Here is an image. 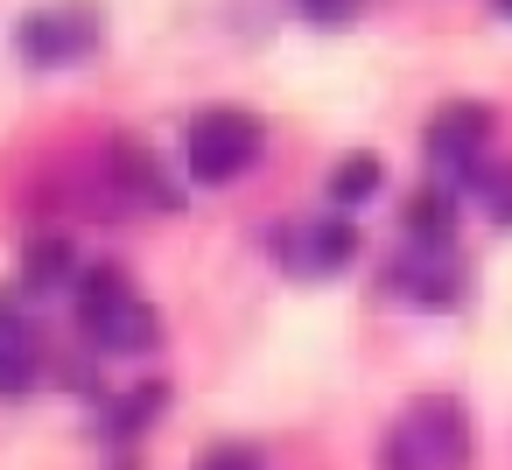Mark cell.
<instances>
[{
    "instance_id": "12",
    "label": "cell",
    "mask_w": 512,
    "mask_h": 470,
    "mask_svg": "<svg viewBox=\"0 0 512 470\" xmlns=\"http://www.w3.org/2000/svg\"><path fill=\"white\" fill-rule=\"evenodd\" d=\"M379 190H386V162H379V155H351V162L330 169V211H344V218H351L358 204H372Z\"/></svg>"
},
{
    "instance_id": "15",
    "label": "cell",
    "mask_w": 512,
    "mask_h": 470,
    "mask_svg": "<svg viewBox=\"0 0 512 470\" xmlns=\"http://www.w3.org/2000/svg\"><path fill=\"white\" fill-rule=\"evenodd\" d=\"M358 8L365 0H295V15L316 22V29H344V22H358Z\"/></svg>"
},
{
    "instance_id": "17",
    "label": "cell",
    "mask_w": 512,
    "mask_h": 470,
    "mask_svg": "<svg viewBox=\"0 0 512 470\" xmlns=\"http://www.w3.org/2000/svg\"><path fill=\"white\" fill-rule=\"evenodd\" d=\"M491 15H505V22H512V0H491Z\"/></svg>"
},
{
    "instance_id": "11",
    "label": "cell",
    "mask_w": 512,
    "mask_h": 470,
    "mask_svg": "<svg viewBox=\"0 0 512 470\" xmlns=\"http://www.w3.org/2000/svg\"><path fill=\"white\" fill-rule=\"evenodd\" d=\"M407 239L456 246V190H449V183H428V190L407 197Z\"/></svg>"
},
{
    "instance_id": "2",
    "label": "cell",
    "mask_w": 512,
    "mask_h": 470,
    "mask_svg": "<svg viewBox=\"0 0 512 470\" xmlns=\"http://www.w3.org/2000/svg\"><path fill=\"white\" fill-rule=\"evenodd\" d=\"M379 470H470V414L456 393H421L393 421Z\"/></svg>"
},
{
    "instance_id": "7",
    "label": "cell",
    "mask_w": 512,
    "mask_h": 470,
    "mask_svg": "<svg viewBox=\"0 0 512 470\" xmlns=\"http://www.w3.org/2000/svg\"><path fill=\"white\" fill-rule=\"evenodd\" d=\"M274 253L288 260V274H344L358 260V225L344 211H316L302 225H281L274 232Z\"/></svg>"
},
{
    "instance_id": "5",
    "label": "cell",
    "mask_w": 512,
    "mask_h": 470,
    "mask_svg": "<svg viewBox=\"0 0 512 470\" xmlns=\"http://www.w3.org/2000/svg\"><path fill=\"white\" fill-rule=\"evenodd\" d=\"M421 148H428V169L463 197V190L484 176V162H491V106H477V99H449V106L428 120Z\"/></svg>"
},
{
    "instance_id": "8",
    "label": "cell",
    "mask_w": 512,
    "mask_h": 470,
    "mask_svg": "<svg viewBox=\"0 0 512 470\" xmlns=\"http://www.w3.org/2000/svg\"><path fill=\"white\" fill-rule=\"evenodd\" d=\"M386 281L414 302V309H456L463 302V260H456V246H428V239H407V253L386 267Z\"/></svg>"
},
{
    "instance_id": "4",
    "label": "cell",
    "mask_w": 512,
    "mask_h": 470,
    "mask_svg": "<svg viewBox=\"0 0 512 470\" xmlns=\"http://www.w3.org/2000/svg\"><path fill=\"white\" fill-rule=\"evenodd\" d=\"M99 36H106V22H99L92 0H50V8H29L15 22V50H22L29 71H71V64H85L99 50Z\"/></svg>"
},
{
    "instance_id": "1",
    "label": "cell",
    "mask_w": 512,
    "mask_h": 470,
    "mask_svg": "<svg viewBox=\"0 0 512 470\" xmlns=\"http://www.w3.org/2000/svg\"><path fill=\"white\" fill-rule=\"evenodd\" d=\"M78 330L106 358H141V351L162 344V316L134 295V281L113 260H99V267L78 274Z\"/></svg>"
},
{
    "instance_id": "13",
    "label": "cell",
    "mask_w": 512,
    "mask_h": 470,
    "mask_svg": "<svg viewBox=\"0 0 512 470\" xmlns=\"http://www.w3.org/2000/svg\"><path fill=\"white\" fill-rule=\"evenodd\" d=\"M22 281H29V288H78V253H71V239H64V232L29 239V253H22Z\"/></svg>"
},
{
    "instance_id": "10",
    "label": "cell",
    "mask_w": 512,
    "mask_h": 470,
    "mask_svg": "<svg viewBox=\"0 0 512 470\" xmlns=\"http://www.w3.org/2000/svg\"><path fill=\"white\" fill-rule=\"evenodd\" d=\"M162 407H169V386H162V379H141L134 393L106 400V414H99V435H106V442H134V435H141V428H148Z\"/></svg>"
},
{
    "instance_id": "3",
    "label": "cell",
    "mask_w": 512,
    "mask_h": 470,
    "mask_svg": "<svg viewBox=\"0 0 512 470\" xmlns=\"http://www.w3.org/2000/svg\"><path fill=\"white\" fill-rule=\"evenodd\" d=\"M260 155H267V127L253 113H239V106H211L183 134V169L197 183H239Z\"/></svg>"
},
{
    "instance_id": "6",
    "label": "cell",
    "mask_w": 512,
    "mask_h": 470,
    "mask_svg": "<svg viewBox=\"0 0 512 470\" xmlns=\"http://www.w3.org/2000/svg\"><path fill=\"white\" fill-rule=\"evenodd\" d=\"M99 183H106V204L113 211H148V218H176L183 211V190L169 183V169L134 134H113L99 148Z\"/></svg>"
},
{
    "instance_id": "16",
    "label": "cell",
    "mask_w": 512,
    "mask_h": 470,
    "mask_svg": "<svg viewBox=\"0 0 512 470\" xmlns=\"http://www.w3.org/2000/svg\"><path fill=\"white\" fill-rule=\"evenodd\" d=\"M197 470H260V456L225 442V449H204V456H197Z\"/></svg>"
},
{
    "instance_id": "14",
    "label": "cell",
    "mask_w": 512,
    "mask_h": 470,
    "mask_svg": "<svg viewBox=\"0 0 512 470\" xmlns=\"http://www.w3.org/2000/svg\"><path fill=\"white\" fill-rule=\"evenodd\" d=\"M491 211V225H512V162H484V176L470 183Z\"/></svg>"
},
{
    "instance_id": "9",
    "label": "cell",
    "mask_w": 512,
    "mask_h": 470,
    "mask_svg": "<svg viewBox=\"0 0 512 470\" xmlns=\"http://www.w3.org/2000/svg\"><path fill=\"white\" fill-rule=\"evenodd\" d=\"M36 372H43V337L8 295H0V393H29Z\"/></svg>"
}]
</instances>
